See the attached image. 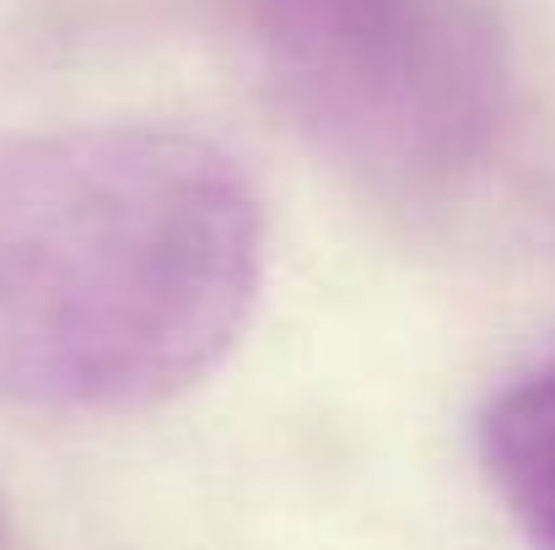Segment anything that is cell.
Returning <instances> with one entry per match:
<instances>
[{"label": "cell", "instance_id": "1", "mask_svg": "<svg viewBox=\"0 0 555 550\" xmlns=\"http://www.w3.org/2000/svg\"><path fill=\"white\" fill-rule=\"evenodd\" d=\"M264 281L248 174L173 125L0 141V399L146 410L237 346Z\"/></svg>", "mask_w": 555, "mask_h": 550}, {"label": "cell", "instance_id": "2", "mask_svg": "<svg viewBox=\"0 0 555 550\" xmlns=\"http://www.w3.org/2000/svg\"><path fill=\"white\" fill-rule=\"evenodd\" d=\"M281 119L393 200L475 179L513 119V49L491 0H232Z\"/></svg>", "mask_w": 555, "mask_h": 550}, {"label": "cell", "instance_id": "3", "mask_svg": "<svg viewBox=\"0 0 555 550\" xmlns=\"http://www.w3.org/2000/svg\"><path fill=\"white\" fill-rule=\"evenodd\" d=\"M480 470L529 546L555 550V362L513 378L486 405Z\"/></svg>", "mask_w": 555, "mask_h": 550}]
</instances>
